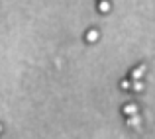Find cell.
Wrapping results in <instances>:
<instances>
[{
	"mask_svg": "<svg viewBox=\"0 0 155 139\" xmlns=\"http://www.w3.org/2000/svg\"><path fill=\"white\" fill-rule=\"evenodd\" d=\"M141 124V120H140V116H132V118H128V125H132V128H137V125Z\"/></svg>",
	"mask_w": 155,
	"mask_h": 139,
	"instance_id": "cell-5",
	"label": "cell"
},
{
	"mask_svg": "<svg viewBox=\"0 0 155 139\" xmlns=\"http://www.w3.org/2000/svg\"><path fill=\"white\" fill-rule=\"evenodd\" d=\"M0 131H2V125H0Z\"/></svg>",
	"mask_w": 155,
	"mask_h": 139,
	"instance_id": "cell-8",
	"label": "cell"
},
{
	"mask_svg": "<svg viewBox=\"0 0 155 139\" xmlns=\"http://www.w3.org/2000/svg\"><path fill=\"white\" fill-rule=\"evenodd\" d=\"M98 37H100L98 30H88V31H87V41H88V43H94V41H98Z\"/></svg>",
	"mask_w": 155,
	"mask_h": 139,
	"instance_id": "cell-3",
	"label": "cell"
},
{
	"mask_svg": "<svg viewBox=\"0 0 155 139\" xmlns=\"http://www.w3.org/2000/svg\"><path fill=\"white\" fill-rule=\"evenodd\" d=\"M122 112H124V116H128V118L136 116V114H137V104H134V102H130V104H126L124 108H122Z\"/></svg>",
	"mask_w": 155,
	"mask_h": 139,
	"instance_id": "cell-1",
	"label": "cell"
},
{
	"mask_svg": "<svg viewBox=\"0 0 155 139\" xmlns=\"http://www.w3.org/2000/svg\"><path fill=\"white\" fill-rule=\"evenodd\" d=\"M145 69H147L145 65H137V67H136V69L132 71V79H134V80H140L141 76L145 75Z\"/></svg>",
	"mask_w": 155,
	"mask_h": 139,
	"instance_id": "cell-2",
	"label": "cell"
},
{
	"mask_svg": "<svg viewBox=\"0 0 155 139\" xmlns=\"http://www.w3.org/2000/svg\"><path fill=\"white\" fill-rule=\"evenodd\" d=\"M98 10L102 12V14H108V12L112 10V6H110L108 0H102V2H98Z\"/></svg>",
	"mask_w": 155,
	"mask_h": 139,
	"instance_id": "cell-4",
	"label": "cell"
},
{
	"mask_svg": "<svg viewBox=\"0 0 155 139\" xmlns=\"http://www.w3.org/2000/svg\"><path fill=\"white\" fill-rule=\"evenodd\" d=\"M132 88H134V90H136V92H141V90H143V88H145V84L141 82V80H134Z\"/></svg>",
	"mask_w": 155,
	"mask_h": 139,
	"instance_id": "cell-6",
	"label": "cell"
},
{
	"mask_svg": "<svg viewBox=\"0 0 155 139\" xmlns=\"http://www.w3.org/2000/svg\"><path fill=\"white\" fill-rule=\"evenodd\" d=\"M100 2H102V0H100Z\"/></svg>",
	"mask_w": 155,
	"mask_h": 139,
	"instance_id": "cell-9",
	"label": "cell"
},
{
	"mask_svg": "<svg viewBox=\"0 0 155 139\" xmlns=\"http://www.w3.org/2000/svg\"><path fill=\"white\" fill-rule=\"evenodd\" d=\"M120 86L126 90V88H132V82H130V80H122V82H120Z\"/></svg>",
	"mask_w": 155,
	"mask_h": 139,
	"instance_id": "cell-7",
	"label": "cell"
}]
</instances>
